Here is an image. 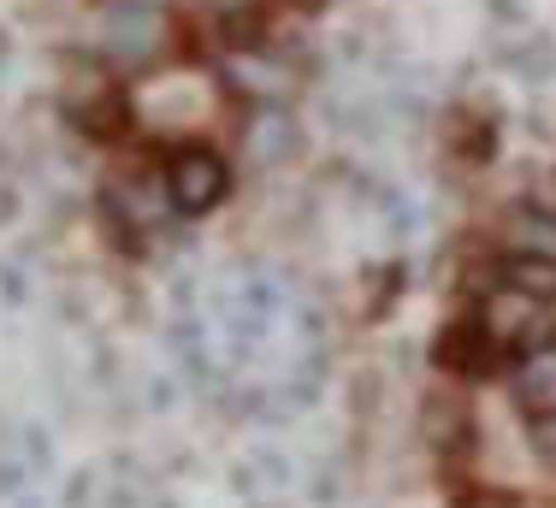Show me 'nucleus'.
<instances>
[{"mask_svg": "<svg viewBox=\"0 0 556 508\" xmlns=\"http://www.w3.org/2000/svg\"><path fill=\"white\" fill-rule=\"evenodd\" d=\"M219 190H225V166L214 154H190V160H178V172H172V195H178V207H214L219 202Z\"/></svg>", "mask_w": 556, "mask_h": 508, "instance_id": "f257e3e1", "label": "nucleus"}]
</instances>
